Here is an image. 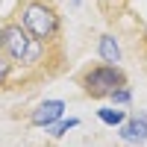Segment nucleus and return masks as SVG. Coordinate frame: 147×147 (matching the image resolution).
<instances>
[{
	"mask_svg": "<svg viewBox=\"0 0 147 147\" xmlns=\"http://www.w3.org/2000/svg\"><path fill=\"white\" fill-rule=\"evenodd\" d=\"M18 21L35 41L56 44L62 38V18L50 0H18Z\"/></svg>",
	"mask_w": 147,
	"mask_h": 147,
	"instance_id": "1",
	"label": "nucleus"
},
{
	"mask_svg": "<svg viewBox=\"0 0 147 147\" xmlns=\"http://www.w3.org/2000/svg\"><path fill=\"white\" fill-rule=\"evenodd\" d=\"M77 82L82 85V91L88 94V97H94V100H106L118 85H127V71L121 68V65L100 62V65H88V68L80 74Z\"/></svg>",
	"mask_w": 147,
	"mask_h": 147,
	"instance_id": "2",
	"label": "nucleus"
},
{
	"mask_svg": "<svg viewBox=\"0 0 147 147\" xmlns=\"http://www.w3.org/2000/svg\"><path fill=\"white\" fill-rule=\"evenodd\" d=\"M65 115V100H41L38 106L32 109V115H30V124L32 127H41L47 129L50 124H56L59 118Z\"/></svg>",
	"mask_w": 147,
	"mask_h": 147,
	"instance_id": "3",
	"label": "nucleus"
},
{
	"mask_svg": "<svg viewBox=\"0 0 147 147\" xmlns=\"http://www.w3.org/2000/svg\"><path fill=\"white\" fill-rule=\"evenodd\" d=\"M118 136L124 138L127 144L141 147V144L147 141V115H132V118H127L124 124L118 127Z\"/></svg>",
	"mask_w": 147,
	"mask_h": 147,
	"instance_id": "4",
	"label": "nucleus"
},
{
	"mask_svg": "<svg viewBox=\"0 0 147 147\" xmlns=\"http://www.w3.org/2000/svg\"><path fill=\"white\" fill-rule=\"evenodd\" d=\"M97 56L103 59L109 65H121V59H124V50H121V41L115 32H103L100 38H97Z\"/></svg>",
	"mask_w": 147,
	"mask_h": 147,
	"instance_id": "5",
	"label": "nucleus"
},
{
	"mask_svg": "<svg viewBox=\"0 0 147 147\" xmlns=\"http://www.w3.org/2000/svg\"><path fill=\"white\" fill-rule=\"evenodd\" d=\"M127 3H129V0H97V9L103 12L106 21H118L127 12Z\"/></svg>",
	"mask_w": 147,
	"mask_h": 147,
	"instance_id": "6",
	"label": "nucleus"
},
{
	"mask_svg": "<svg viewBox=\"0 0 147 147\" xmlns=\"http://www.w3.org/2000/svg\"><path fill=\"white\" fill-rule=\"evenodd\" d=\"M74 127H80V118H65V115H62L56 124L47 127V132H50V138H62L65 132H68V129H74Z\"/></svg>",
	"mask_w": 147,
	"mask_h": 147,
	"instance_id": "7",
	"label": "nucleus"
},
{
	"mask_svg": "<svg viewBox=\"0 0 147 147\" xmlns=\"http://www.w3.org/2000/svg\"><path fill=\"white\" fill-rule=\"evenodd\" d=\"M97 118H100L106 127H121L127 121V112L124 109H97Z\"/></svg>",
	"mask_w": 147,
	"mask_h": 147,
	"instance_id": "8",
	"label": "nucleus"
},
{
	"mask_svg": "<svg viewBox=\"0 0 147 147\" xmlns=\"http://www.w3.org/2000/svg\"><path fill=\"white\" fill-rule=\"evenodd\" d=\"M109 100H112L115 106H129L132 103V88L129 85H118V88L109 94Z\"/></svg>",
	"mask_w": 147,
	"mask_h": 147,
	"instance_id": "9",
	"label": "nucleus"
},
{
	"mask_svg": "<svg viewBox=\"0 0 147 147\" xmlns=\"http://www.w3.org/2000/svg\"><path fill=\"white\" fill-rule=\"evenodd\" d=\"M12 71H15V65H12V59L0 50V88L3 85H9V80H12Z\"/></svg>",
	"mask_w": 147,
	"mask_h": 147,
	"instance_id": "10",
	"label": "nucleus"
},
{
	"mask_svg": "<svg viewBox=\"0 0 147 147\" xmlns=\"http://www.w3.org/2000/svg\"><path fill=\"white\" fill-rule=\"evenodd\" d=\"M71 3H74V6H80V3H82V0H71Z\"/></svg>",
	"mask_w": 147,
	"mask_h": 147,
	"instance_id": "11",
	"label": "nucleus"
},
{
	"mask_svg": "<svg viewBox=\"0 0 147 147\" xmlns=\"http://www.w3.org/2000/svg\"><path fill=\"white\" fill-rule=\"evenodd\" d=\"M0 38H3V24H0Z\"/></svg>",
	"mask_w": 147,
	"mask_h": 147,
	"instance_id": "12",
	"label": "nucleus"
},
{
	"mask_svg": "<svg viewBox=\"0 0 147 147\" xmlns=\"http://www.w3.org/2000/svg\"><path fill=\"white\" fill-rule=\"evenodd\" d=\"M0 3H3V0H0Z\"/></svg>",
	"mask_w": 147,
	"mask_h": 147,
	"instance_id": "13",
	"label": "nucleus"
}]
</instances>
